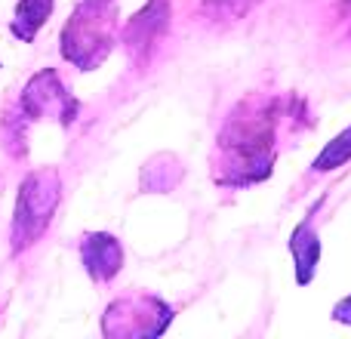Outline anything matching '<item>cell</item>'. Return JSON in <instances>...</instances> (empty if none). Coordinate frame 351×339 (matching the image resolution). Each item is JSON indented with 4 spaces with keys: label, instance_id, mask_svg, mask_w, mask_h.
Masks as SVG:
<instances>
[{
    "label": "cell",
    "instance_id": "obj_1",
    "mask_svg": "<svg viewBox=\"0 0 351 339\" xmlns=\"http://www.w3.org/2000/svg\"><path fill=\"white\" fill-rule=\"evenodd\" d=\"M271 102L247 99L228 115L216 139V167L213 179L225 188H243L271 176L278 127Z\"/></svg>",
    "mask_w": 351,
    "mask_h": 339
},
{
    "label": "cell",
    "instance_id": "obj_11",
    "mask_svg": "<svg viewBox=\"0 0 351 339\" xmlns=\"http://www.w3.org/2000/svg\"><path fill=\"white\" fill-rule=\"evenodd\" d=\"M333 318L339 324H351V296H346V299H339V303H336Z\"/></svg>",
    "mask_w": 351,
    "mask_h": 339
},
{
    "label": "cell",
    "instance_id": "obj_10",
    "mask_svg": "<svg viewBox=\"0 0 351 339\" xmlns=\"http://www.w3.org/2000/svg\"><path fill=\"white\" fill-rule=\"evenodd\" d=\"M351 161V127H346L339 136H336L333 142H330L327 148H324L321 154L315 158V164H311V173L321 176V173H333V170L346 167Z\"/></svg>",
    "mask_w": 351,
    "mask_h": 339
},
{
    "label": "cell",
    "instance_id": "obj_3",
    "mask_svg": "<svg viewBox=\"0 0 351 339\" xmlns=\"http://www.w3.org/2000/svg\"><path fill=\"white\" fill-rule=\"evenodd\" d=\"M62 204V176L56 167L31 170L22 179L16 194V207H12V222H10V250L12 256L31 250L47 229L53 225V216Z\"/></svg>",
    "mask_w": 351,
    "mask_h": 339
},
{
    "label": "cell",
    "instance_id": "obj_8",
    "mask_svg": "<svg viewBox=\"0 0 351 339\" xmlns=\"http://www.w3.org/2000/svg\"><path fill=\"white\" fill-rule=\"evenodd\" d=\"M290 253H293V262H296V284L305 287L311 284L317 272V262H321V241H317V231L311 225V219L296 225L290 237Z\"/></svg>",
    "mask_w": 351,
    "mask_h": 339
},
{
    "label": "cell",
    "instance_id": "obj_4",
    "mask_svg": "<svg viewBox=\"0 0 351 339\" xmlns=\"http://www.w3.org/2000/svg\"><path fill=\"white\" fill-rule=\"evenodd\" d=\"M16 108L28 121H56L62 130L71 127L80 115V102L62 84L56 68H40L37 74H31L28 84L22 86V96H19Z\"/></svg>",
    "mask_w": 351,
    "mask_h": 339
},
{
    "label": "cell",
    "instance_id": "obj_6",
    "mask_svg": "<svg viewBox=\"0 0 351 339\" xmlns=\"http://www.w3.org/2000/svg\"><path fill=\"white\" fill-rule=\"evenodd\" d=\"M170 0H148L139 12H133L127 25L121 28V43H123V53L130 56L136 68L148 65L154 56V49L160 47V40L167 37L170 31Z\"/></svg>",
    "mask_w": 351,
    "mask_h": 339
},
{
    "label": "cell",
    "instance_id": "obj_2",
    "mask_svg": "<svg viewBox=\"0 0 351 339\" xmlns=\"http://www.w3.org/2000/svg\"><path fill=\"white\" fill-rule=\"evenodd\" d=\"M121 37L117 0H80L59 34V53L77 71H96L105 65Z\"/></svg>",
    "mask_w": 351,
    "mask_h": 339
},
{
    "label": "cell",
    "instance_id": "obj_7",
    "mask_svg": "<svg viewBox=\"0 0 351 339\" xmlns=\"http://www.w3.org/2000/svg\"><path fill=\"white\" fill-rule=\"evenodd\" d=\"M80 262L96 284H108L123 268V244L111 231H86L77 244Z\"/></svg>",
    "mask_w": 351,
    "mask_h": 339
},
{
    "label": "cell",
    "instance_id": "obj_9",
    "mask_svg": "<svg viewBox=\"0 0 351 339\" xmlns=\"http://www.w3.org/2000/svg\"><path fill=\"white\" fill-rule=\"evenodd\" d=\"M53 10H56V0H19L10 19L12 37L22 43H34L40 28L47 25V19L53 16Z\"/></svg>",
    "mask_w": 351,
    "mask_h": 339
},
{
    "label": "cell",
    "instance_id": "obj_5",
    "mask_svg": "<svg viewBox=\"0 0 351 339\" xmlns=\"http://www.w3.org/2000/svg\"><path fill=\"white\" fill-rule=\"evenodd\" d=\"M173 324V309L158 296H123L105 309V336H160Z\"/></svg>",
    "mask_w": 351,
    "mask_h": 339
}]
</instances>
